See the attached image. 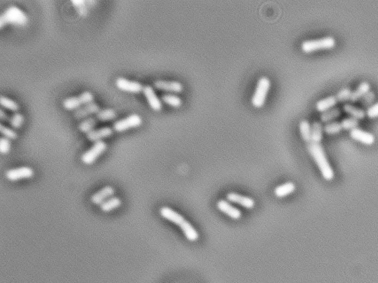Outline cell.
<instances>
[{"label":"cell","instance_id":"cell-23","mask_svg":"<svg viewBox=\"0 0 378 283\" xmlns=\"http://www.w3.org/2000/svg\"><path fill=\"white\" fill-rule=\"evenodd\" d=\"M371 89V84L369 82H366V81H363V82L359 83V84L356 86L355 89H353L352 92V95L350 97V102L354 103L356 101L359 100L365 94L367 93Z\"/></svg>","mask_w":378,"mask_h":283},{"label":"cell","instance_id":"cell-27","mask_svg":"<svg viewBox=\"0 0 378 283\" xmlns=\"http://www.w3.org/2000/svg\"><path fill=\"white\" fill-rule=\"evenodd\" d=\"M97 123H98V119L96 117L90 116L83 119L78 123V128L81 132L88 133L95 129L94 128L95 127Z\"/></svg>","mask_w":378,"mask_h":283},{"label":"cell","instance_id":"cell-15","mask_svg":"<svg viewBox=\"0 0 378 283\" xmlns=\"http://www.w3.org/2000/svg\"><path fill=\"white\" fill-rule=\"evenodd\" d=\"M100 109L101 108L99 105L95 103V101H92L91 103L83 105L81 107L74 110L73 116L77 119H83V118L88 117L94 114L96 115Z\"/></svg>","mask_w":378,"mask_h":283},{"label":"cell","instance_id":"cell-38","mask_svg":"<svg viewBox=\"0 0 378 283\" xmlns=\"http://www.w3.org/2000/svg\"><path fill=\"white\" fill-rule=\"evenodd\" d=\"M11 139L5 136L0 138V153L3 155L8 154L11 150Z\"/></svg>","mask_w":378,"mask_h":283},{"label":"cell","instance_id":"cell-19","mask_svg":"<svg viewBox=\"0 0 378 283\" xmlns=\"http://www.w3.org/2000/svg\"><path fill=\"white\" fill-rule=\"evenodd\" d=\"M324 124L321 119H314L311 123L310 143H321L324 136Z\"/></svg>","mask_w":378,"mask_h":283},{"label":"cell","instance_id":"cell-7","mask_svg":"<svg viewBox=\"0 0 378 283\" xmlns=\"http://www.w3.org/2000/svg\"><path fill=\"white\" fill-rule=\"evenodd\" d=\"M142 122V118L139 115L136 113L131 114L126 117L115 121L112 125V129L115 132H122L131 128L141 126Z\"/></svg>","mask_w":378,"mask_h":283},{"label":"cell","instance_id":"cell-2","mask_svg":"<svg viewBox=\"0 0 378 283\" xmlns=\"http://www.w3.org/2000/svg\"><path fill=\"white\" fill-rule=\"evenodd\" d=\"M28 22V17L25 11L17 5H11L0 15V28L6 24L24 25Z\"/></svg>","mask_w":378,"mask_h":283},{"label":"cell","instance_id":"cell-17","mask_svg":"<svg viewBox=\"0 0 378 283\" xmlns=\"http://www.w3.org/2000/svg\"><path fill=\"white\" fill-rule=\"evenodd\" d=\"M113 129L109 126H103V127L95 129L87 133V138L90 142L95 143L99 141H102L105 138L109 137L113 134Z\"/></svg>","mask_w":378,"mask_h":283},{"label":"cell","instance_id":"cell-37","mask_svg":"<svg viewBox=\"0 0 378 283\" xmlns=\"http://www.w3.org/2000/svg\"><path fill=\"white\" fill-rule=\"evenodd\" d=\"M0 132L2 133L5 137L9 139H16L18 136L17 132L14 129L5 126V125H0Z\"/></svg>","mask_w":378,"mask_h":283},{"label":"cell","instance_id":"cell-39","mask_svg":"<svg viewBox=\"0 0 378 283\" xmlns=\"http://www.w3.org/2000/svg\"><path fill=\"white\" fill-rule=\"evenodd\" d=\"M366 115L370 118L378 117V101L368 106L366 109Z\"/></svg>","mask_w":378,"mask_h":283},{"label":"cell","instance_id":"cell-29","mask_svg":"<svg viewBox=\"0 0 378 283\" xmlns=\"http://www.w3.org/2000/svg\"><path fill=\"white\" fill-rule=\"evenodd\" d=\"M162 102L175 107H178L182 103V100L179 95L173 92H165L161 95Z\"/></svg>","mask_w":378,"mask_h":283},{"label":"cell","instance_id":"cell-20","mask_svg":"<svg viewBox=\"0 0 378 283\" xmlns=\"http://www.w3.org/2000/svg\"><path fill=\"white\" fill-rule=\"evenodd\" d=\"M343 111L350 115V116L355 117L358 119H363L366 116V109L360 106L354 104L352 102H346L343 103Z\"/></svg>","mask_w":378,"mask_h":283},{"label":"cell","instance_id":"cell-40","mask_svg":"<svg viewBox=\"0 0 378 283\" xmlns=\"http://www.w3.org/2000/svg\"><path fill=\"white\" fill-rule=\"evenodd\" d=\"M0 119H1V120L2 121L9 120V117H8V115H7L6 112L2 109H0Z\"/></svg>","mask_w":378,"mask_h":283},{"label":"cell","instance_id":"cell-6","mask_svg":"<svg viewBox=\"0 0 378 283\" xmlns=\"http://www.w3.org/2000/svg\"><path fill=\"white\" fill-rule=\"evenodd\" d=\"M107 149H108V144L104 140L93 143L90 149H88L81 155V162L88 166L93 164L96 159L107 150Z\"/></svg>","mask_w":378,"mask_h":283},{"label":"cell","instance_id":"cell-12","mask_svg":"<svg viewBox=\"0 0 378 283\" xmlns=\"http://www.w3.org/2000/svg\"><path fill=\"white\" fill-rule=\"evenodd\" d=\"M115 84L118 89L126 92L139 93L142 92L144 85L137 81H132L124 77H119L115 81Z\"/></svg>","mask_w":378,"mask_h":283},{"label":"cell","instance_id":"cell-31","mask_svg":"<svg viewBox=\"0 0 378 283\" xmlns=\"http://www.w3.org/2000/svg\"><path fill=\"white\" fill-rule=\"evenodd\" d=\"M342 130H343V128H342L341 121L338 120V119L329 121L324 124V131L329 134L339 133Z\"/></svg>","mask_w":378,"mask_h":283},{"label":"cell","instance_id":"cell-25","mask_svg":"<svg viewBox=\"0 0 378 283\" xmlns=\"http://www.w3.org/2000/svg\"><path fill=\"white\" fill-rule=\"evenodd\" d=\"M342 113V108L340 106H335L327 110L321 112L320 119L323 123H326L329 121L336 119Z\"/></svg>","mask_w":378,"mask_h":283},{"label":"cell","instance_id":"cell-5","mask_svg":"<svg viewBox=\"0 0 378 283\" xmlns=\"http://www.w3.org/2000/svg\"><path fill=\"white\" fill-rule=\"evenodd\" d=\"M94 101V95L90 91H85L78 95L68 97L63 100V106L68 110H75L83 105Z\"/></svg>","mask_w":378,"mask_h":283},{"label":"cell","instance_id":"cell-16","mask_svg":"<svg viewBox=\"0 0 378 283\" xmlns=\"http://www.w3.org/2000/svg\"><path fill=\"white\" fill-rule=\"evenodd\" d=\"M115 193V190L114 187L106 186L91 196V201L95 205L101 206L104 202L106 201L111 197H113Z\"/></svg>","mask_w":378,"mask_h":283},{"label":"cell","instance_id":"cell-8","mask_svg":"<svg viewBox=\"0 0 378 283\" xmlns=\"http://www.w3.org/2000/svg\"><path fill=\"white\" fill-rule=\"evenodd\" d=\"M34 176V170L28 166L10 169L5 173V177L11 182H17L21 179H31Z\"/></svg>","mask_w":378,"mask_h":283},{"label":"cell","instance_id":"cell-34","mask_svg":"<svg viewBox=\"0 0 378 283\" xmlns=\"http://www.w3.org/2000/svg\"><path fill=\"white\" fill-rule=\"evenodd\" d=\"M0 104L5 109L13 111V112H16L18 109V103L16 101L8 98V97L4 96V95L0 97Z\"/></svg>","mask_w":378,"mask_h":283},{"label":"cell","instance_id":"cell-35","mask_svg":"<svg viewBox=\"0 0 378 283\" xmlns=\"http://www.w3.org/2000/svg\"><path fill=\"white\" fill-rule=\"evenodd\" d=\"M24 119H25V118H24V116L22 114L16 112L10 117L8 122H9V124L13 128L18 129L23 124Z\"/></svg>","mask_w":378,"mask_h":283},{"label":"cell","instance_id":"cell-10","mask_svg":"<svg viewBox=\"0 0 378 283\" xmlns=\"http://www.w3.org/2000/svg\"><path fill=\"white\" fill-rule=\"evenodd\" d=\"M225 199L231 203L237 204V205L241 206L247 210H251L256 205V202L252 198L239 194V193H234V192L228 193L225 196Z\"/></svg>","mask_w":378,"mask_h":283},{"label":"cell","instance_id":"cell-21","mask_svg":"<svg viewBox=\"0 0 378 283\" xmlns=\"http://www.w3.org/2000/svg\"><path fill=\"white\" fill-rule=\"evenodd\" d=\"M179 227L182 230L184 236L189 241L195 242L199 239V233L190 222L187 220L186 219L184 220L183 223Z\"/></svg>","mask_w":378,"mask_h":283},{"label":"cell","instance_id":"cell-18","mask_svg":"<svg viewBox=\"0 0 378 283\" xmlns=\"http://www.w3.org/2000/svg\"><path fill=\"white\" fill-rule=\"evenodd\" d=\"M160 215L165 220H169L171 223L178 226V227H180L185 220V217L182 215L169 207H161V210H160Z\"/></svg>","mask_w":378,"mask_h":283},{"label":"cell","instance_id":"cell-26","mask_svg":"<svg viewBox=\"0 0 378 283\" xmlns=\"http://www.w3.org/2000/svg\"><path fill=\"white\" fill-rule=\"evenodd\" d=\"M121 204H122L121 199L120 198L116 197V196H113V197H111L110 199L104 202L100 206V209L104 213H110V212L113 211V210H116L118 207H121Z\"/></svg>","mask_w":378,"mask_h":283},{"label":"cell","instance_id":"cell-1","mask_svg":"<svg viewBox=\"0 0 378 283\" xmlns=\"http://www.w3.org/2000/svg\"><path fill=\"white\" fill-rule=\"evenodd\" d=\"M306 149L317 165L324 179L326 181L332 180L335 177V171L328 160L322 143H307Z\"/></svg>","mask_w":378,"mask_h":283},{"label":"cell","instance_id":"cell-14","mask_svg":"<svg viewBox=\"0 0 378 283\" xmlns=\"http://www.w3.org/2000/svg\"><path fill=\"white\" fill-rule=\"evenodd\" d=\"M349 135L355 140L359 141L363 144L372 145L375 142V135L360 126L349 131Z\"/></svg>","mask_w":378,"mask_h":283},{"label":"cell","instance_id":"cell-22","mask_svg":"<svg viewBox=\"0 0 378 283\" xmlns=\"http://www.w3.org/2000/svg\"><path fill=\"white\" fill-rule=\"evenodd\" d=\"M338 102L339 101L335 95H327L317 100L316 103V108L318 111L322 112L336 106Z\"/></svg>","mask_w":378,"mask_h":283},{"label":"cell","instance_id":"cell-36","mask_svg":"<svg viewBox=\"0 0 378 283\" xmlns=\"http://www.w3.org/2000/svg\"><path fill=\"white\" fill-rule=\"evenodd\" d=\"M376 98L375 92L372 89H370L367 93L365 94L360 99V103L363 107H368L373 103Z\"/></svg>","mask_w":378,"mask_h":283},{"label":"cell","instance_id":"cell-28","mask_svg":"<svg viewBox=\"0 0 378 283\" xmlns=\"http://www.w3.org/2000/svg\"><path fill=\"white\" fill-rule=\"evenodd\" d=\"M299 131L302 139L309 143L311 142V123L309 119L304 118L301 119L299 124Z\"/></svg>","mask_w":378,"mask_h":283},{"label":"cell","instance_id":"cell-33","mask_svg":"<svg viewBox=\"0 0 378 283\" xmlns=\"http://www.w3.org/2000/svg\"><path fill=\"white\" fill-rule=\"evenodd\" d=\"M352 92V88L350 86H346L339 89L335 95L336 98H337L338 101L342 102V103H346V102H347V100H350Z\"/></svg>","mask_w":378,"mask_h":283},{"label":"cell","instance_id":"cell-9","mask_svg":"<svg viewBox=\"0 0 378 283\" xmlns=\"http://www.w3.org/2000/svg\"><path fill=\"white\" fill-rule=\"evenodd\" d=\"M154 87L167 92H182L184 86L181 82L174 80L157 79L153 82Z\"/></svg>","mask_w":378,"mask_h":283},{"label":"cell","instance_id":"cell-11","mask_svg":"<svg viewBox=\"0 0 378 283\" xmlns=\"http://www.w3.org/2000/svg\"><path fill=\"white\" fill-rule=\"evenodd\" d=\"M216 208L218 210L226 215L228 217L233 220H239L242 217V212L239 209L236 208L231 202L226 199H221L216 203Z\"/></svg>","mask_w":378,"mask_h":283},{"label":"cell","instance_id":"cell-13","mask_svg":"<svg viewBox=\"0 0 378 283\" xmlns=\"http://www.w3.org/2000/svg\"><path fill=\"white\" fill-rule=\"evenodd\" d=\"M146 98L148 103L154 110L159 111L162 108V101L158 97L155 89L152 85L145 84L144 86L142 91Z\"/></svg>","mask_w":378,"mask_h":283},{"label":"cell","instance_id":"cell-4","mask_svg":"<svg viewBox=\"0 0 378 283\" xmlns=\"http://www.w3.org/2000/svg\"><path fill=\"white\" fill-rule=\"evenodd\" d=\"M270 86L271 81L268 76L263 75L259 78L254 92L251 98V103L253 106L256 107H261L265 103V99Z\"/></svg>","mask_w":378,"mask_h":283},{"label":"cell","instance_id":"cell-32","mask_svg":"<svg viewBox=\"0 0 378 283\" xmlns=\"http://www.w3.org/2000/svg\"><path fill=\"white\" fill-rule=\"evenodd\" d=\"M342 128L345 130L350 131L355 128L359 127L360 124V119L352 116H346L342 118L341 120Z\"/></svg>","mask_w":378,"mask_h":283},{"label":"cell","instance_id":"cell-24","mask_svg":"<svg viewBox=\"0 0 378 283\" xmlns=\"http://www.w3.org/2000/svg\"><path fill=\"white\" fill-rule=\"evenodd\" d=\"M296 189V184L292 182H288V183H284V184L277 186L273 190V193H274L276 197L281 199V198H285L292 194L295 192Z\"/></svg>","mask_w":378,"mask_h":283},{"label":"cell","instance_id":"cell-30","mask_svg":"<svg viewBox=\"0 0 378 283\" xmlns=\"http://www.w3.org/2000/svg\"><path fill=\"white\" fill-rule=\"evenodd\" d=\"M117 113L115 109L112 108H104L98 111L96 114V117L98 120L105 122V121L112 120L116 117Z\"/></svg>","mask_w":378,"mask_h":283},{"label":"cell","instance_id":"cell-3","mask_svg":"<svg viewBox=\"0 0 378 283\" xmlns=\"http://www.w3.org/2000/svg\"><path fill=\"white\" fill-rule=\"evenodd\" d=\"M336 45V39L333 35H324L319 38H308L302 42V49L309 52L317 50L333 48Z\"/></svg>","mask_w":378,"mask_h":283}]
</instances>
